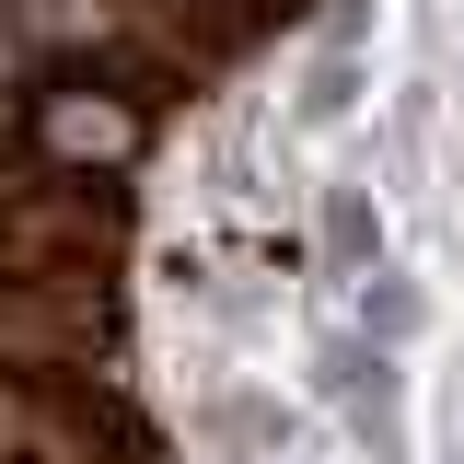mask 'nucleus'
<instances>
[{"instance_id":"f257e3e1","label":"nucleus","mask_w":464,"mask_h":464,"mask_svg":"<svg viewBox=\"0 0 464 464\" xmlns=\"http://www.w3.org/2000/svg\"><path fill=\"white\" fill-rule=\"evenodd\" d=\"M360 314H372V325H383V337H406V325H418V290H372V302H360Z\"/></svg>"}]
</instances>
